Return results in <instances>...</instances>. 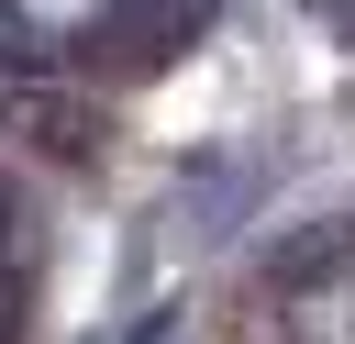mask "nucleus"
<instances>
[{
    "label": "nucleus",
    "instance_id": "nucleus-1",
    "mask_svg": "<svg viewBox=\"0 0 355 344\" xmlns=\"http://www.w3.org/2000/svg\"><path fill=\"white\" fill-rule=\"evenodd\" d=\"M11 133H44V155H89V111L78 100H0Z\"/></svg>",
    "mask_w": 355,
    "mask_h": 344
},
{
    "label": "nucleus",
    "instance_id": "nucleus-2",
    "mask_svg": "<svg viewBox=\"0 0 355 344\" xmlns=\"http://www.w3.org/2000/svg\"><path fill=\"white\" fill-rule=\"evenodd\" d=\"M11 311H22V289H11V277H0V344H11Z\"/></svg>",
    "mask_w": 355,
    "mask_h": 344
}]
</instances>
